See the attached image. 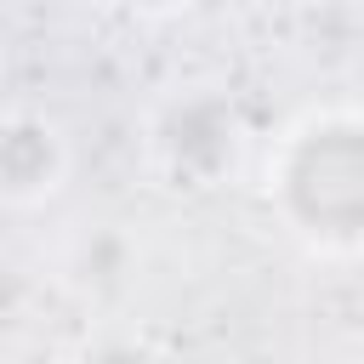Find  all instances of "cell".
<instances>
[{
    "label": "cell",
    "instance_id": "6da1fadb",
    "mask_svg": "<svg viewBox=\"0 0 364 364\" xmlns=\"http://www.w3.org/2000/svg\"><path fill=\"white\" fill-rule=\"evenodd\" d=\"M290 205L324 233L364 228V125H324L296 148Z\"/></svg>",
    "mask_w": 364,
    "mask_h": 364
},
{
    "label": "cell",
    "instance_id": "7a4b0ae2",
    "mask_svg": "<svg viewBox=\"0 0 364 364\" xmlns=\"http://www.w3.org/2000/svg\"><path fill=\"white\" fill-rule=\"evenodd\" d=\"M171 148H176V159H182V165L216 171V165L228 159V148H233V131H228L222 108L193 102V108H182V114L171 119Z\"/></svg>",
    "mask_w": 364,
    "mask_h": 364
},
{
    "label": "cell",
    "instance_id": "3957f363",
    "mask_svg": "<svg viewBox=\"0 0 364 364\" xmlns=\"http://www.w3.org/2000/svg\"><path fill=\"white\" fill-rule=\"evenodd\" d=\"M46 171H51V136L40 125H17L0 136V182L6 188H34V182H46Z\"/></svg>",
    "mask_w": 364,
    "mask_h": 364
},
{
    "label": "cell",
    "instance_id": "277c9868",
    "mask_svg": "<svg viewBox=\"0 0 364 364\" xmlns=\"http://www.w3.org/2000/svg\"><path fill=\"white\" fill-rule=\"evenodd\" d=\"M91 364H148V358H142L136 347H102V353H97Z\"/></svg>",
    "mask_w": 364,
    "mask_h": 364
}]
</instances>
